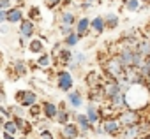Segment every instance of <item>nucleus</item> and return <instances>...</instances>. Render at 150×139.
Listing matches in <instances>:
<instances>
[{
	"mask_svg": "<svg viewBox=\"0 0 150 139\" xmlns=\"http://www.w3.org/2000/svg\"><path fill=\"white\" fill-rule=\"evenodd\" d=\"M42 4L50 9V11H55L62 6V0H42Z\"/></svg>",
	"mask_w": 150,
	"mask_h": 139,
	"instance_id": "obj_37",
	"label": "nucleus"
},
{
	"mask_svg": "<svg viewBox=\"0 0 150 139\" xmlns=\"http://www.w3.org/2000/svg\"><path fill=\"white\" fill-rule=\"evenodd\" d=\"M27 18V14H25V9L23 7H20V6H13L11 9H7V23L11 25V27H18L23 20Z\"/></svg>",
	"mask_w": 150,
	"mask_h": 139,
	"instance_id": "obj_15",
	"label": "nucleus"
},
{
	"mask_svg": "<svg viewBox=\"0 0 150 139\" xmlns=\"http://www.w3.org/2000/svg\"><path fill=\"white\" fill-rule=\"evenodd\" d=\"M141 2L139 0H122V11L127 13H139Z\"/></svg>",
	"mask_w": 150,
	"mask_h": 139,
	"instance_id": "obj_29",
	"label": "nucleus"
},
{
	"mask_svg": "<svg viewBox=\"0 0 150 139\" xmlns=\"http://www.w3.org/2000/svg\"><path fill=\"white\" fill-rule=\"evenodd\" d=\"M4 23H7V11H0V25H4Z\"/></svg>",
	"mask_w": 150,
	"mask_h": 139,
	"instance_id": "obj_44",
	"label": "nucleus"
},
{
	"mask_svg": "<svg viewBox=\"0 0 150 139\" xmlns=\"http://www.w3.org/2000/svg\"><path fill=\"white\" fill-rule=\"evenodd\" d=\"M58 34L62 37H65L69 34H74V27L72 25H58Z\"/></svg>",
	"mask_w": 150,
	"mask_h": 139,
	"instance_id": "obj_36",
	"label": "nucleus"
},
{
	"mask_svg": "<svg viewBox=\"0 0 150 139\" xmlns=\"http://www.w3.org/2000/svg\"><path fill=\"white\" fill-rule=\"evenodd\" d=\"M138 139H145V137H138Z\"/></svg>",
	"mask_w": 150,
	"mask_h": 139,
	"instance_id": "obj_53",
	"label": "nucleus"
},
{
	"mask_svg": "<svg viewBox=\"0 0 150 139\" xmlns=\"http://www.w3.org/2000/svg\"><path fill=\"white\" fill-rule=\"evenodd\" d=\"M0 116H4L6 120L13 118V114H11V111H9V106H6V104H0Z\"/></svg>",
	"mask_w": 150,
	"mask_h": 139,
	"instance_id": "obj_38",
	"label": "nucleus"
},
{
	"mask_svg": "<svg viewBox=\"0 0 150 139\" xmlns=\"http://www.w3.org/2000/svg\"><path fill=\"white\" fill-rule=\"evenodd\" d=\"M101 125H103V128H104L106 137L118 139V135H120V132H122V125H120V121L117 120V116H115V114L104 116V118L101 120Z\"/></svg>",
	"mask_w": 150,
	"mask_h": 139,
	"instance_id": "obj_7",
	"label": "nucleus"
},
{
	"mask_svg": "<svg viewBox=\"0 0 150 139\" xmlns=\"http://www.w3.org/2000/svg\"><path fill=\"white\" fill-rule=\"evenodd\" d=\"M37 102H41L39 93L32 88H20V90L14 92V104H20V106L28 109L30 106H34Z\"/></svg>",
	"mask_w": 150,
	"mask_h": 139,
	"instance_id": "obj_4",
	"label": "nucleus"
},
{
	"mask_svg": "<svg viewBox=\"0 0 150 139\" xmlns=\"http://www.w3.org/2000/svg\"><path fill=\"white\" fill-rule=\"evenodd\" d=\"M96 4H97V0H83V4H81V11H88V9H92Z\"/></svg>",
	"mask_w": 150,
	"mask_h": 139,
	"instance_id": "obj_39",
	"label": "nucleus"
},
{
	"mask_svg": "<svg viewBox=\"0 0 150 139\" xmlns=\"http://www.w3.org/2000/svg\"><path fill=\"white\" fill-rule=\"evenodd\" d=\"M41 116H42L41 102H37V104H34V106H30V107H28V120H32V121H37Z\"/></svg>",
	"mask_w": 150,
	"mask_h": 139,
	"instance_id": "obj_33",
	"label": "nucleus"
},
{
	"mask_svg": "<svg viewBox=\"0 0 150 139\" xmlns=\"http://www.w3.org/2000/svg\"><path fill=\"white\" fill-rule=\"evenodd\" d=\"M72 121L78 125L81 137H87L88 134H92L94 123H90V120L87 118V114H85L83 111H72Z\"/></svg>",
	"mask_w": 150,
	"mask_h": 139,
	"instance_id": "obj_8",
	"label": "nucleus"
},
{
	"mask_svg": "<svg viewBox=\"0 0 150 139\" xmlns=\"http://www.w3.org/2000/svg\"><path fill=\"white\" fill-rule=\"evenodd\" d=\"M74 32H76V35L83 41V39H87L92 32H90V18L87 16V14H83V16H78V20H76V23H74Z\"/></svg>",
	"mask_w": 150,
	"mask_h": 139,
	"instance_id": "obj_11",
	"label": "nucleus"
},
{
	"mask_svg": "<svg viewBox=\"0 0 150 139\" xmlns=\"http://www.w3.org/2000/svg\"><path fill=\"white\" fill-rule=\"evenodd\" d=\"M51 65H53V55L50 51H44V53H41V55L35 56V67L46 71V69H50Z\"/></svg>",
	"mask_w": 150,
	"mask_h": 139,
	"instance_id": "obj_23",
	"label": "nucleus"
},
{
	"mask_svg": "<svg viewBox=\"0 0 150 139\" xmlns=\"http://www.w3.org/2000/svg\"><path fill=\"white\" fill-rule=\"evenodd\" d=\"M9 111H11L13 118H28V109L23 107V106H20V104H11Z\"/></svg>",
	"mask_w": 150,
	"mask_h": 139,
	"instance_id": "obj_28",
	"label": "nucleus"
},
{
	"mask_svg": "<svg viewBox=\"0 0 150 139\" xmlns=\"http://www.w3.org/2000/svg\"><path fill=\"white\" fill-rule=\"evenodd\" d=\"M138 71H139V74H141L145 79H150V56H145V58H143L141 65L138 67ZM148 83H150V81H148Z\"/></svg>",
	"mask_w": 150,
	"mask_h": 139,
	"instance_id": "obj_32",
	"label": "nucleus"
},
{
	"mask_svg": "<svg viewBox=\"0 0 150 139\" xmlns=\"http://www.w3.org/2000/svg\"><path fill=\"white\" fill-rule=\"evenodd\" d=\"M136 51H139L143 56H150V41H148V37H145L143 34H141V37H139V41H138Z\"/></svg>",
	"mask_w": 150,
	"mask_h": 139,
	"instance_id": "obj_27",
	"label": "nucleus"
},
{
	"mask_svg": "<svg viewBox=\"0 0 150 139\" xmlns=\"http://www.w3.org/2000/svg\"><path fill=\"white\" fill-rule=\"evenodd\" d=\"M103 18H104L106 30L113 32V30H117V28L120 27V16H118V13H113V11H110V13L103 14Z\"/></svg>",
	"mask_w": 150,
	"mask_h": 139,
	"instance_id": "obj_22",
	"label": "nucleus"
},
{
	"mask_svg": "<svg viewBox=\"0 0 150 139\" xmlns=\"http://www.w3.org/2000/svg\"><path fill=\"white\" fill-rule=\"evenodd\" d=\"M27 44H28V39H25V37H20V35H18V48L27 49Z\"/></svg>",
	"mask_w": 150,
	"mask_h": 139,
	"instance_id": "obj_42",
	"label": "nucleus"
},
{
	"mask_svg": "<svg viewBox=\"0 0 150 139\" xmlns=\"http://www.w3.org/2000/svg\"><path fill=\"white\" fill-rule=\"evenodd\" d=\"M53 86L58 92L67 93L72 88H76V78H74V74L71 71H67V69H58V71L53 72Z\"/></svg>",
	"mask_w": 150,
	"mask_h": 139,
	"instance_id": "obj_2",
	"label": "nucleus"
},
{
	"mask_svg": "<svg viewBox=\"0 0 150 139\" xmlns=\"http://www.w3.org/2000/svg\"><path fill=\"white\" fill-rule=\"evenodd\" d=\"M115 116H117V120L120 121V125H122V127L138 125V123H141V121L145 120L143 111H138V109H129V107H125L124 111H118Z\"/></svg>",
	"mask_w": 150,
	"mask_h": 139,
	"instance_id": "obj_5",
	"label": "nucleus"
},
{
	"mask_svg": "<svg viewBox=\"0 0 150 139\" xmlns=\"http://www.w3.org/2000/svg\"><path fill=\"white\" fill-rule=\"evenodd\" d=\"M18 35L30 41L32 37L37 35V23L32 21V20H28V18H25V20L18 25Z\"/></svg>",
	"mask_w": 150,
	"mask_h": 139,
	"instance_id": "obj_10",
	"label": "nucleus"
},
{
	"mask_svg": "<svg viewBox=\"0 0 150 139\" xmlns=\"http://www.w3.org/2000/svg\"><path fill=\"white\" fill-rule=\"evenodd\" d=\"M13 30V27L9 23H4V25H0V35H9Z\"/></svg>",
	"mask_w": 150,
	"mask_h": 139,
	"instance_id": "obj_40",
	"label": "nucleus"
},
{
	"mask_svg": "<svg viewBox=\"0 0 150 139\" xmlns=\"http://www.w3.org/2000/svg\"><path fill=\"white\" fill-rule=\"evenodd\" d=\"M90 32L94 34V37H99L106 32V25H104V18L103 14H97L94 18H90Z\"/></svg>",
	"mask_w": 150,
	"mask_h": 139,
	"instance_id": "obj_19",
	"label": "nucleus"
},
{
	"mask_svg": "<svg viewBox=\"0 0 150 139\" xmlns=\"http://www.w3.org/2000/svg\"><path fill=\"white\" fill-rule=\"evenodd\" d=\"M72 62L76 63L80 69H83V67L88 63V55H87V51H78L76 48H74V53H72Z\"/></svg>",
	"mask_w": 150,
	"mask_h": 139,
	"instance_id": "obj_26",
	"label": "nucleus"
},
{
	"mask_svg": "<svg viewBox=\"0 0 150 139\" xmlns=\"http://www.w3.org/2000/svg\"><path fill=\"white\" fill-rule=\"evenodd\" d=\"M143 137H145V139H150V130H148V132H146V134H145Z\"/></svg>",
	"mask_w": 150,
	"mask_h": 139,
	"instance_id": "obj_50",
	"label": "nucleus"
},
{
	"mask_svg": "<svg viewBox=\"0 0 150 139\" xmlns=\"http://www.w3.org/2000/svg\"><path fill=\"white\" fill-rule=\"evenodd\" d=\"M83 113L87 114V118L94 125L101 123V120L104 118V114H103V104H99V102H85Z\"/></svg>",
	"mask_w": 150,
	"mask_h": 139,
	"instance_id": "obj_9",
	"label": "nucleus"
},
{
	"mask_svg": "<svg viewBox=\"0 0 150 139\" xmlns=\"http://www.w3.org/2000/svg\"><path fill=\"white\" fill-rule=\"evenodd\" d=\"M37 139H57V135H55L53 130L44 128V130H39V132H37Z\"/></svg>",
	"mask_w": 150,
	"mask_h": 139,
	"instance_id": "obj_35",
	"label": "nucleus"
},
{
	"mask_svg": "<svg viewBox=\"0 0 150 139\" xmlns=\"http://www.w3.org/2000/svg\"><path fill=\"white\" fill-rule=\"evenodd\" d=\"M76 20H78V14L71 9H62V13L58 14V25H72L74 27Z\"/></svg>",
	"mask_w": 150,
	"mask_h": 139,
	"instance_id": "obj_24",
	"label": "nucleus"
},
{
	"mask_svg": "<svg viewBox=\"0 0 150 139\" xmlns=\"http://www.w3.org/2000/svg\"><path fill=\"white\" fill-rule=\"evenodd\" d=\"M62 42H64V46L65 48H71V49H74L80 42H81V39L76 35V32L74 34H69V35H65V37H62Z\"/></svg>",
	"mask_w": 150,
	"mask_h": 139,
	"instance_id": "obj_31",
	"label": "nucleus"
},
{
	"mask_svg": "<svg viewBox=\"0 0 150 139\" xmlns=\"http://www.w3.org/2000/svg\"><path fill=\"white\" fill-rule=\"evenodd\" d=\"M125 102L129 109L145 111L150 106V85H132L125 92Z\"/></svg>",
	"mask_w": 150,
	"mask_h": 139,
	"instance_id": "obj_1",
	"label": "nucleus"
},
{
	"mask_svg": "<svg viewBox=\"0 0 150 139\" xmlns=\"http://www.w3.org/2000/svg\"><path fill=\"white\" fill-rule=\"evenodd\" d=\"M58 137H65V139H76L80 137V128L74 121H69L65 125L58 127Z\"/></svg>",
	"mask_w": 150,
	"mask_h": 139,
	"instance_id": "obj_16",
	"label": "nucleus"
},
{
	"mask_svg": "<svg viewBox=\"0 0 150 139\" xmlns=\"http://www.w3.org/2000/svg\"><path fill=\"white\" fill-rule=\"evenodd\" d=\"M138 137H143L141 135V123L122 127V132L118 135V139H138Z\"/></svg>",
	"mask_w": 150,
	"mask_h": 139,
	"instance_id": "obj_21",
	"label": "nucleus"
},
{
	"mask_svg": "<svg viewBox=\"0 0 150 139\" xmlns=\"http://www.w3.org/2000/svg\"><path fill=\"white\" fill-rule=\"evenodd\" d=\"M92 134H96V135H99V137L106 135V134H104V128H103V125H101V123L94 125V130H92Z\"/></svg>",
	"mask_w": 150,
	"mask_h": 139,
	"instance_id": "obj_41",
	"label": "nucleus"
},
{
	"mask_svg": "<svg viewBox=\"0 0 150 139\" xmlns=\"http://www.w3.org/2000/svg\"><path fill=\"white\" fill-rule=\"evenodd\" d=\"M69 121H72V111L69 107H58V113L55 116V123L60 127V125H65Z\"/></svg>",
	"mask_w": 150,
	"mask_h": 139,
	"instance_id": "obj_25",
	"label": "nucleus"
},
{
	"mask_svg": "<svg viewBox=\"0 0 150 139\" xmlns=\"http://www.w3.org/2000/svg\"><path fill=\"white\" fill-rule=\"evenodd\" d=\"M106 79V76L103 74V71H88L85 76H83V83H85V86L87 88H90V86H97V85H103V81Z\"/></svg>",
	"mask_w": 150,
	"mask_h": 139,
	"instance_id": "obj_17",
	"label": "nucleus"
},
{
	"mask_svg": "<svg viewBox=\"0 0 150 139\" xmlns=\"http://www.w3.org/2000/svg\"><path fill=\"white\" fill-rule=\"evenodd\" d=\"M2 130H4V132H7V134H13V135H20L18 127H16V123H14V120H13V118L6 120V121L2 123Z\"/></svg>",
	"mask_w": 150,
	"mask_h": 139,
	"instance_id": "obj_34",
	"label": "nucleus"
},
{
	"mask_svg": "<svg viewBox=\"0 0 150 139\" xmlns=\"http://www.w3.org/2000/svg\"><path fill=\"white\" fill-rule=\"evenodd\" d=\"M11 2H13V6H18L20 2H23V0H11Z\"/></svg>",
	"mask_w": 150,
	"mask_h": 139,
	"instance_id": "obj_48",
	"label": "nucleus"
},
{
	"mask_svg": "<svg viewBox=\"0 0 150 139\" xmlns=\"http://www.w3.org/2000/svg\"><path fill=\"white\" fill-rule=\"evenodd\" d=\"M76 139H85V137H81V135H80V137H76Z\"/></svg>",
	"mask_w": 150,
	"mask_h": 139,
	"instance_id": "obj_52",
	"label": "nucleus"
},
{
	"mask_svg": "<svg viewBox=\"0 0 150 139\" xmlns=\"http://www.w3.org/2000/svg\"><path fill=\"white\" fill-rule=\"evenodd\" d=\"M57 139H65V137H58V135H57Z\"/></svg>",
	"mask_w": 150,
	"mask_h": 139,
	"instance_id": "obj_51",
	"label": "nucleus"
},
{
	"mask_svg": "<svg viewBox=\"0 0 150 139\" xmlns=\"http://www.w3.org/2000/svg\"><path fill=\"white\" fill-rule=\"evenodd\" d=\"M122 92V88H120V85H118V81L117 79H113V78H106L104 81H103V93H104V102L106 100H110V99H113L117 93H120Z\"/></svg>",
	"mask_w": 150,
	"mask_h": 139,
	"instance_id": "obj_12",
	"label": "nucleus"
},
{
	"mask_svg": "<svg viewBox=\"0 0 150 139\" xmlns=\"http://www.w3.org/2000/svg\"><path fill=\"white\" fill-rule=\"evenodd\" d=\"M25 14H27L28 20H32V21H35V23L42 18V11H41L39 6H28V9L25 11Z\"/></svg>",
	"mask_w": 150,
	"mask_h": 139,
	"instance_id": "obj_30",
	"label": "nucleus"
},
{
	"mask_svg": "<svg viewBox=\"0 0 150 139\" xmlns=\"http://www.w3.org/2000/svg\"><path fill=\"white\" fill-rule=\"evenodd\" d=\"M124 72H125V69H124V65L120 63V60H118L115 55H108V58L103 62V74H104L106 78L117 79V78H120Z\"/></svg>",
	"mask_w": 150,
	"mask_h": 139,
	"instance_id": "obj_3",
	"label": "nucleus"
},
{
	"mask_svg": "<svg viewBox=\"0 0 150 139\" xmlns=\"http://www.w3.org/2000/svg\"><path fill=\"white\" fill-rule=\"evenodd\" d=\"M0 7H2L4 11H7V9L13 7V2H11V0H0Z\"/></svg>",
	"mask_w": 150,
	"mask_h": 139,
	"instance_id": "obj_43",
	"label": "nucleus"
},
{
	"mask_svg": "<svg viewBox=\"0 0 150 139\" xmlns=\"http://www.w3.org/2000/svg\"><path fill=\"white\" fill-rule=\"evenodd\" d=\"M64 100L67 102V106H69L71 111H81L85 107V102H87L81 88H72L71 92H67Z\"/></svg>",
	"mask_w": 150,
	"mask_h": 139,
	"instance_id": "obj_6",
	"label": "nucleus"
},
{
	"mask_svg": "<svg viewBox=\"0 0 150 139\" xmlns=\"http://www.w3.org/2000/svg\"><path fill=\"white\" fill-rule=\"evenodd\" d=\"M41 109H42V118L50 120V121H55V116L58 113V104L51 99H44L41 100Z\"/></svg>",
	"mask_w": 150,
	"mask_h": 139,
	"instance_id": "obj_14",
	"label": "nucleus"
},
{
	"mask_svg": "<svg viewBox=\"0 0 150 139\" xmlns=\"http://www.w3.org/2000/svg\"><path fill=\"white\" fill-rule=\"evenodd\" d=\"M2 139H18V135H13V134H7L2 130Z\"/></svg>",
	"mask_w": 150,
	"mask_h": 139,
	"instance_id": "obj_46",
	"label": "nucleus"
},
{
	"mask_svg": "<svg viewBox=\"0 0 150 139\" xmlns=\"http://www.w3.org/2000/svg\"><path fill=\"white\" fill-rule=\"evenodd\" d=\"M27 51H28L30 55L37 56V55H41V53L46 51V42H44L41 37H32V39L28 41V44H27Z\"/></svg>",
	"mask_w": 150,
	"mask_h": 139,
	"instance_id": "obj_18",
	"label": "nucleus"
},
{
	"mask_svg": "<svg viewBox=\"0 0 150 139\" xmlns=\"http://www.w3.org/2000/svg\"><path fill=\"white\" fill-rule=\"evenodd\" d=\"M87 102H99L103 104L104 102V93H103V85H97V86H90L87 88V95H85Z\"/></svg>",
	"mask_w": 150,
	"mask_h": 139,
	"instance_id": "obj_20",
	"label": "nucleus"
},
{
	"mask_svg": "<svg viewBox=\"0 0 150 139\" xmlns=\"http://www.w3.org/2000/svg\"><path fill=\"white\" fill-rule=\"evenodd\" d=\"M139 2H141V4H145V6H148V7H150V0H139Z\"/></svg>",
	"mask_w": 150,
	"mask_h": 139,
	"instance_id": "obj_47",
	"label": "nucleus"
},
{
	"mask_svg": "<svg viewBox=\"0 0 150 139\" xmlns=\"http://www.w3.org/2000/svg\"><path fill=\"white\" fill-rule=\"evenodd\" d=\"M9 67H11V71H13L18 78H25V76H28V72H30V62H27L25 58H14V60L9 63Z\"/></svg>",
	"mask_w": 150,
	"mask_h": 139,
	"instance_id": "obj_13",
	"label": "nucleus"
},
{
	"mask_svg": "<svg viewBox=\"0 0 150 139\" xmlns=\"http://www.w3.org/2000/svg\"><path fill=\"white\" fill-rule=\"evenodd\" d=\"M18 139H32L30 135H18Z\"/></svg>",
	"mask_w": 150,
	"mask_h": 139,
	"instance_id": "obj_49",
	"label": "nucleus"
},
{
	"mask_svg": "<svg viewBox=\"0 0 150 139\" xmlns=\"http://www.w3.org/2000/svg\"><path fill=\"white\" fill-rule=\"evenodd\" d=\"M7 102V97H6V92L2 88V85H0V104H6Z\"/></svg>",
	"mask_w": 150,
	"mask_h": 139,
	"instance_id": "obj_45",
	"label": "nucleus"
},
{
	"mask_svg": "<svg viewBox=\"0 0 150 139\" xmlns=\"http://www.w3.org/2000/svg\"><path fill=\"white\" fill-rule=\"evenodd\" d=\"M148 81H150V79H148Z\"/></svg>",
	"mask_w": 150,
	"mask_h": 139,
	"instance_id": "obj_55",
	"label": "nucleus"
},
{
	"mask_svg": "<svg viewBox=\"0 0 150 139\" xmlns=\"http://www.w3.org/2000/svg\"><path fill=\"white\" fill-rule=\"evenodd\" d=\"M0 11H2V7H0Z\"/></svg>",
	"mask_w": 150,
	"mask_h": 139,
	"instance_id": "obj_54",
	"label": "nucleus"
}]
</instances>
